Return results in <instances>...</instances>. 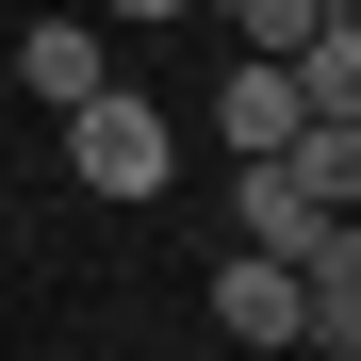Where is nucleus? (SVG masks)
Here are the masks:
<instances>
[{
  "instance_id": "obj_2",
  "label": "nucleus",
  "mask_w": 361,
  "mask_h": 361,
  "mask_svg": "<svg viewBox=\"0 0 361 361\" xmlns=\"http://www.w3.org/2000/svg\"><path fill=\"white\" fill-rule=\"evenodd\" d=\"M295 115H312V99H295V66H230V82H214V148H230V164H279Z\"/></svg>"
},
{
  "instance_id": "obj_7",
  "label": "nucleus",
  "mask_w": 361,
  "mask_h": 361,
  "mask_svg": "<svg viewBox=\"0 0 361 361\" xmlns=\"http://www.w3.org/2000/svg\"><path fill=\"white\" fill-rule=\"evenodd\" d=\"M295 99H312V115H361V0H329V17L295 33Z\"/></svg>"
},
{
  "instance_id": "obj_3",
  "label": "nucleus",
  "mask_w": 361,
  "mask_h": 361,
  "mask_svg": "<svg viewBox=\"0 0 361 361\" xmlns=\"http://www.w3.org/2000/svg\"><path fill=\"white\" fill-rule=\"evenodd\" d=\"M295 345H329V361H361V214L329 230L312 263H295Z\"/></svg>"
},
{
  "instance_id": "obj_8",
  "label": "nucleus",
  "mask_w": 361,
  "mask_h": 361,
  "mask_svg": "<svg viewBox=\"0 0 361 361\" xmlns=\"http://www.w3.org/2000/svg\"><path fill=\"white\" fill-rule=\"evenodd\" d=\"M295 180H312L329 214H361V115H295V148H279Z\"/></svg>"
},
{
  "instance_id": "obj_10",
  "label": "nucleus",
  "mask_w": 361,
  "mask_h": 361,
  "mask_svg": "<svg viewBox=\"0 0 361 361\" xmlns=\"http://www.w3.org/2000/svg\"><path fill=\"white\" fill-rule=\"evenodd\" d=\"M115 17H197V0H115Z\"/></svg>"
},
{
  "instance_id": "obj_5",
  "label": "nucleus",
  "mask_w": 361,
  "mask_h": 361,
  "mask_svg": "<svg viewBox=\"0 0 361 361\" xmlns=\"http://www.w3.org/2000/svg\"><path fill=\"white\" fill-rule=\"evenodd\" d=\"M17 82H33L49 115L99 99V82H115V33H99V17H33V33H17Z\"/></svg>"
},
{
  "instance_id": "obj_9",
  "label": "nucleus",
  "mask_w": 361,
  "mask_h": 361,
  "mask_svg": "<svg viewBox=\"0 0 361 361\" xmlns=\"http://www.w3.org/2000/svg\"><path fill=\"white\" fill-rule=\"evenodd\" d=\"M214 17H230V33H247V66H295V33H312V17H329V0H214Z\"/></svg>"
},
{
  "instance_id": "obj_6",
  "label": "nucleus",
  "mask_w": 361,
  "mask_h": 361,
  "mask_svg": "<svg viewBox=\"0 0 361 361\" xmlns=\"http://www.w3.org/2000/svg\"><path fill=\"white\" fill-rule=\"evenodd\" d=\"M214 329H230V345H295V263H263V247L214 263Z\"/></svg>"
},
{
  "instance_id": "obj_1",
  "label": "nucleus",
  "mask_w": 361,
  "mask_h": 361,
  "mask_svg": "<svg viewBox=\"0 0 361 361\" xmlns=\"http://www.w3.org/2000/svg\"><path fill=\"white\" fill-rule=\"evenodd\" d=\"M66 180H82V197H164V180H180V115L132 99V82L66 99Z\"/></svg>"
},
{
  "instance_id": "obj_4",
  "label": "nucleus",
  "mask_w": 361,
  "mask_h": 361,
  "mask_svg": "<svg viewBox=\"0 0 361 361\" xmlns=\"http://www.w3.org/2000/svg\"><path fill=\"white\" fill-rule=\"evenodd\" d=\"M230 214H247V247H263V263H312L329 230H345V214H329L295 164H247V197H230Z\"/></svg>"
}]
</instances>
